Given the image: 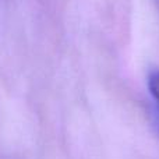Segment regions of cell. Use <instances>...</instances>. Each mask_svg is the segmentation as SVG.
Listing matches in <instances>:
<instances>
[{"label":"cell","instance_id":"obj_1","mask_svg":"<svg viewBox=\"0 0 159 159\" xmlns=\"http://www.w3.org/2000/svg\"><path fill=\"white\" fill-rule=\"evenodd\" d=\"M148 88L154 103L157 106V123H158V134H159V69L152 70L148 74Z\"/></svg>","mask_w":159,"mask_h":159}]
</instances>
